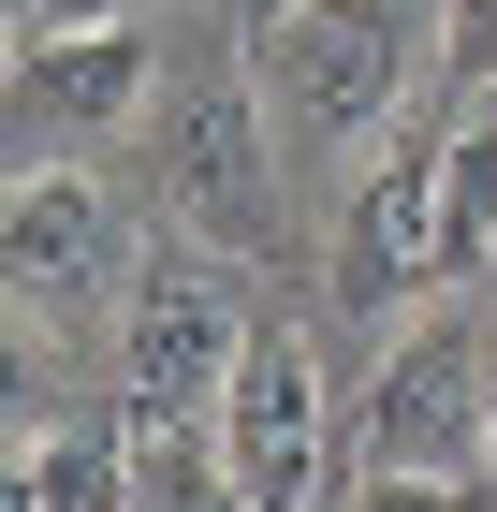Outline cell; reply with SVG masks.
I'll return each mask as SVG.
<instances>
[{"label":"cell","instance_id":"obj_1","mask_svg":"<svg viewBox=\"0 0 497 512\" xmlns=\"http://www.w3.org/2000/svg\"><path fill=\"white\" fill-rule=\"evenodd\" d=\"M424 30H439V0H293L278 30H249L278 132H307V147H366V132H395L410 74L439 59Z\"/></svg>","mask_w":497,"mask_h":512},{"label":"cell","instance_id":"obj_2","mask_svg":"<svg viewBox=\"0 0 497 512\" xmlns=\"http://www.w3.org/2000/svg\"><path fill=\"white\" fill-rule=\"evenodd\" d=\"M220 469L249 512H337V381H322V352H307L293 322H249V352H234L220 381Z\"/></svg>","mask_w":497,"mask_h":512},{"label":"cell","instance_id":"obj_3","mask_svg":"<svg viewBox=\"0 0 497 512\" xmlns=\"http://www.w3.org/2000/svg\"><path fill=\"white\" fill-rule=\"evenodd\" d=\"M483 337L497 322H454V308H410L381 322V366H366V395H351V454L366 469H497L483 454Z\"/></svg>","mask_w":497,"mask_h":512},{"label":"cell","instance_id":"obj_4","mask_svg":"<svg viewBox=\"0 0 497 512\" xmlns=\"http://www.w3.org/2000/svg\"><path fill=\"white\" fill-rule=\"evenodd\" d=\"M234 352H249V308H234L205 264H147L132 278V308H117V425H132V454L220 425Z\"/></svg>","mask_w":497,"mask_h":512},{"label":"cell","instance_id":"obj_5","mask_svg":"<svg viewBox=\"0 0 497 512\" xmlns=\"http://www.w3.org/2000/svg\"><path fill=\"white\" fill-rule=\"evenodd\" d=\"M161 220L205 249H264L278 235V103H264V59L234 74H191L161 103Z\"/></svg>","mask_w":497,"mask_h":512},{"label":"cell","instance_id":"obj_6","mask_svg":"<svg viewBox=\"0 0 497 512\" xmlns=\"http://www.w3.org/2000/svg\"><path fill=\"white\" fill-rule=\"evenodd\" d=\"M439 176H454V132H395V161H366L337 264H322L351 322H410V293L439 278Z\"/></svg>","mask_w":497,"mask_h":512},{"label":"cell","instance_id":"obj_7","mask_svg":"<svg viewBox=\"0 0 497 512\" xmlns=\"http://www.w3.org/2000/svg\"><path fill=\"white\" fill-rule=\"evenodd\" d=\"M147 88H161V59H147V30H117V15H88V30H15V132H30V161L44 147H103L117 118H147Z\"/></svg>","mask_w":497,"mask_h":512},{"label":"cell","instance_id":"obj_8","mask_svg":"<svg viewBox=\"0 0 497 512\" xmlns=\"http://www.w3.org/2000/svg\"><path fill=\"white\" fill-rule=\"evenodd\" d=\"M0 278H15V322H59L117 278V205L88 191L74 161H30L15 205H0Z\"/></svg>","mask_w":497,"mask_h":512},{"label":"cell","instance_id":"obj_9","mask_svg":"<svg viewBox=\"0 0 497 512\" xmlns=\"http://www.w3.org/2000/svg\"><path fill=\"white\" fill-rule=\"evenodd\" d=\"M132 425H59V410H15V512H117L132 498Z\"/></svg>","mask_w":497,"mask_h":512},{"label":"cell","instance_id":"obj_10","mask_svg":"<svg viewBox=\"0 0 497 512\" xmlns=\"http://www.w3.org/2000/svg\"><path fill=\"white\" fill-rule=\"evenodd\" d=\"M132 512H249L234 498V469H220V439H161V454H132Z\"/></svg>","mask_w":497,"mask_h":512},{"label":"cell","instance_id":"obj_11","mask_svg":"<svg viewBox=\"0 0 497 512\" xmlns=\"http://www.w3.org/2000/svg\"><path fill=\"white\" fill-rule=\"evenodd\" d=\"M439 74H454V88H497V0H439Z\"/></svg>","mask_w":497,"mask_h":512},{"label":"cell","instance_id":"obj_12","mask_svg":"<svg viewBox=\"0 0 497 512\" xmlns=\"http://www.w3.org/2000/svg\"><path fill=\"white\" fill-rule=\"evenodd\" d=\"M337 512H468V483H439V469H366Z\"/></svg>","mask_w":497,"mask_h":512},{"label":"cell","instance_id":"obj_13","mask_svg":"<svg viewBox=\"0 0 497 512\" xmlns=\"http://www.w3.org/2000/svg\"><path fill=\"white\" fill-rule=\"evenodd\" d=\"M88 15H132V0H15V30H88Z\"/></svg>","mask_w":497,"mask_h":512},{"label":"cell","instance_id":"obj_14","mask_svg":"<svg viewBox=\"0 0 497 512\" xmlns=\"http://www.w3.org/2000/svg\"><path fill=\"white\" fill-rule=\"evenodd\" d=\"M483 454H497V337H483Z\"/></svg>","mask_w":497,"mask_h":512},{"label":"cell","instance_id":"obj_15","mask_svg":"<svg viewBox=\"0 0 497 512\" xmlns=\"http://www.w3.org/2000/svg\"><path fill=\"white\" fill-rule=\"evenodd\" d=\"M278 15H293V0H249V30H278Z\"/></svg>","mask_w":497,"mask_h":512}]
</instances>
